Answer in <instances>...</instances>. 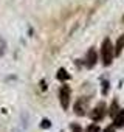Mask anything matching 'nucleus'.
<instances>
[{"label":"nucleus","instance_id":"1","mask_svg":"<svg viewBox=\"0 0 124 132\" xmlns=\"http://www.w3.org/2000/svg\"><path fill=\"white\" fill-rule=\"evenodd\" d=\"M113 56H115V50H113V45H112V40L109 37H105L102 40V45H101V57H102V64L104 65H110L112 61H113Z\"/></svg>","mask_w":124,"mask_h":132},{"label":"nucleus","instance_id":"2","mask_svg":"<svg viewBox=\"0 0 124 132\" xmlns=\"http://www.w3.org/2000/svg\"><path fill=\"white\" fill-rule=\"evenodd\" d=\"M59 101H60L62 109H68V104H70V87L65 86V84L59 89Z\"/></svg>","mask_w":124,"mask_h":132},{"label":"nucleus","instance_id":"3","mask_svg":"<svg viewBox=\"0 0 124 132\" xmlns=\"http://www.w3.org/2000/svg\"><path fill=\"white\" fill-rule=\"evenodd\" d=\"M85 110H87V100L85 98H79L75 103V112L82 117V115H85Z\"/></svg>","mask_w":124,"mask_h":132},{"label":"nucleus","instance_id":"4","mask_svg":"<svg viewBox=\"0 0 124 132\" xmlns=\"http://www.w3.org/2000/svg\"><path fill=\"white\" fill-rule=\"evenodd\" d=\"M104 104L101 103V104H98L93 110H92V113H90V117H92V120H95V121H98V120H102V117H104Z\"/></svg>","mask_w":124,"mask_h":132},{"label":"nucleus","instance_id":"5","mask_svg":"<svg viewBox=\"0 0 124 132\" xmlns=\"http://www.w3.org/2000/svg\"><path fill=\"white\" fill-rule=\"evenodd\" d=\"M96 61H98V56H96V50H95V48H90V50H88V53H87V61H85L87 67H88V69L95 67Z\"/></svg>","mask_w":124,"mask_h":132},{"label":"nucleus","instance_id":"6","mask_svg":"<svg viewBox=\"0 0 124 132\" xmlns=\"http://www.w3.org/2000/svg\"><path fill=\"white\" fill-rule=\"evenodd\" d=\"M113 118H115V126H116V127L124 126V110H122V109H119V112H118Z\"/></svg>","mask_w":124,"mask_h":132},{"label":"nucleus","instance_id":"7","mask_svg":"<svg viewBox=\"0 0 124 132\" xmlns=\"http://www.w3.org/2000/svg\"><path fill=\"white\" fill-rule=\"evenodd\" d=\"M122 48H124V34H122V36H119V39H118V42H116L115 54H116V56H119V54H121V51H122Z\"/></svg>","mask_w":124,"mask_h":132},{"label":"nucleus","instance_id":"8","mask_svg":"<svg viewBox=\"0 0 124 132\" xmlns=\"http://www.w3.org/2000/svg\"><path fill=\"white\" fill-rule=\"evenodd\" d=\"M57 79H60V81H67V79H70V75L67 73L65 69H59V70H57Z\"/></svg>","mask_w":124,"mask_h":132},{"label":"nucleus","instance_id":"9","mask_svg":"<svg viewBox=\"0 0 124 132\" xmlns=\"http://www.w3.org/2000/svg\"><path fill=\"white\" fill-rule=\"evenodd\" d=\"M118 112H119V110H118V103H116V101H113V104H112V107H110V115H112V117H115Z\"/></svg>","mask_w":124,"mask_h":132},{"label":"nucleus","instance_id":"10","mask_svg":"<svg viewBox=\"0 0 124 132\" xmlns=\"http://www.w3.org/2000/svg\"><path fill=\"white\" fill-rule=\"evenodd\" d=\"M40 127H42V129H48V127H51V121L47 120V118H43L42 123H40Z\"/></svg>","mask_w":124,"mask_h":132},{"label":"nucleus","instance_id":"11","mask_svg":"<svg viewBox=\"0 0 124 132\" xmlns=\"http://www.w3.org/2000/svg\"><path fill=\"white\" fill-rule=\"evenodd\" d=\"M87 132H99V126H96V124H90V126L87 127Z\"/></svg>","mask_w":124,"mask_h":132},{"label":"nucleus","instance_id":"12","mask_svg":"<svg viewBox=\"0 0 124 132\" xmlns=\"http://www.w3.org/2000/svg\"><path fill=\"white\" fill-rule=\"evenodd\" d=\"M107 90H109V82L104 79L102 81V95H107Z\"/></svg>","mask_w":124,"mask_h":132},{"label":"nucleus","instance_id":"13","mask_svg":"<svg viewBox=\"0 0 124 132\" xmlns=\"http://www.w3.org/2000/svg\"><path fill=\"white\" fill-rule=\"evenodd\" d=\"M72 132H81V127L78 124H72Z\"/></svg>","mask_w":124,"mask_h":132},{"label":"nucleus","instance_id":"14","mask_svg":"<svg viewBox=\"0 0 124 132\" xmlns=\"http://www.w3.org/2000/svg\"><path fill=\"white\" fill-rule=\"evenodd\" d=\"M105 132H115V130H113V129H112V126H109V127H107V129H105Z\"/></svg>","mask_w":124,"mask_h":132}]
</instances>
